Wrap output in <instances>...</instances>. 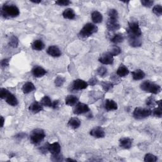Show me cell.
Returning <instances> with one entry per match:
<instances>
[{
    "label": "cell",
    "instance_id": "cell-35",
    "mask_svg": "<svg viewBox=\"0 0 162 162\" xmlns=\"http://www.w3.org/2000/svg\"><path fill=\"white\" fill-rule=\"evenodd\" d=\"M108 14V16H109V19L118 20V11L115 9H111V10H110Z\"/></svg>",
    "mask_w": 162,
    "mask_h": 162
},
{
    "label": "cell",
    "instance_id": "cell-39",
    "mask_svg": "<svg viewBox=\"0 0 162 162\" xmlns=\"http://www.w3.org/2000/svg\"><path fill=\"white\" fill-rule=\"evenodd\" d=\"M153 12L156 15L161 16L162 14V6L160 5H155L153 8Z\"/></svg>",
    "mask_w": 162,
    "mask_h": 162
},
{
    "label": "cell",
    "instance_id": "cell-47",
    "mask_svg": "<svg viewBox=\"0 0 162 162\" xmlns=\"http://www.w3.org/2000/svg\"><path fill=\"white\" fill-rule=\"evenodd\" d=\"M1 120H2V127H3V126H4L5 119H4V118H3L2 116L1 117Z\"/></svg>",
    "mask_w": 162,
    "mask_h": 162
},
{
    "label": "cell",
    "instance_id": "cell-12",
    "mask_svg": "<svg viewBox=\"0 0 162 162\" xmlns=\"http://www.w3.org/2000/svg\"><path fill=\"white\" fill-rule=\"evenodd\" d=\"M106 27L109 31L114 32L120 29V24L118 20L109 19L106 23Z\"/></svg>",
    "mask_w": 162,
    "mask_h": 162
},
{
    "label": "cell",
    "instance_id": "cell-26",
    "mask_svg": "<svg viewBox=\"0 0 162 162\" xmlns=\"http://www.w3.org/2000/svg\"><path fill=\"white\" fill-rule=\"evenodd\" d=\"M64 18L65 19H69V20H73L76 17V14H75V11L72 8H67L65 10L62 14Z\"/></svg>",
    "mask_w": 162,
    "mask_h": 162
},
{
    "label": "cell",
    "instance_id": "cell-18",
    "mask_svg": "<svg viewBox=\"0 0 162 162\" xmlns=\"http://www.w3.org/2000/svg\"><path fill=\"white\" fill-rule=\"evenodd\" d=\"M5 99L8 105L12 106H16L19 103L18 99H17L15 96L11 93H10L8 94V96L5 98Z\"/></svg>",
    "mask_w": 162,
    "mask_h": 162
},
{
    "label": "cell",
    "instance_id": "cell-38",
    "mask_svg": "<svg viewBox=\"0 0 162 162\" xmlns=\"http://www.w3.org/2000/svg\"><path fill=\"white\" fill-rule=\"evenodd\" d=\"M102 85L103 89L106 91L108 92L110 90H111L112 88H113V84L111 82H103L102 83Z\"/></svg>",
    "mask_w": 162,
    "mask_h": 162
},
{
    "label": "cell",
    "instance_id": "cell-8",
    "mask_svg": "<svg viewBox=\"0 0 162 162\" xmlns=\"http://www.w3.org/2000/svg\"><path fill=\"white\" fill-rule=\"evenodd\" d=\"M48 150L49 153H51L52 156H58L60 155L61 146L58 142H55L52 144L48 143Z\"/></svg>",
    "mask_w": 162,
    "mask_h": 162
},
{
    "label": "cell",
    "instance_id": "cell-19",
    "mask_svg": "<svg viewBox=\"0 0 162 162\" xmlns=\"http://www.w3.org/2000/svg\"><path fill=\"white\" fill-rule=\"evenodd\" d=\"M22 91L24 94H29L35 89V87L31 82H26L22 86Z\"/></svg>",
    "mask_w": 162,
    "mask_h": 162
},
{
    "label": "cell",
    "instance_id": "cell-45",
    "mask_svg": "<svg viewBox=\"0 0 162 162\" xmlns=\"http://www.w3.org/2000/svg\"><path fill=\"white\" fill-rule=\"evenodd\" d=\"M59 104L60 102L58 100H55L54 102H53V105H52V107L53 109H57L59 106Z\"/></svg>",
    "mask_w": 162,
    "mask_h": 162
},
{
    "label": "cell",
    "instance_id": "cell-7",
    "mask_svg": "<svg viewBox=\"0 0 162 162\" xmlns=\"http://www.w3.org/2000/svg\"><path fill=\"white\" fill-rule=\"evenodd\" d=\"M89 111V108L88 105L83 103H78L73 110V112L76 115H81Z\"/></svg>",
    "mask_w": 162,
    "mask_h": 162
},
{
    "label": "cell",
    "instance_id": "cell-4",
    "mask_svg": "<svg viewBox=\"0 0 162 162\" xmlns=\"http://www.w3.org/2000/svg\"><path fill=\"white\" fill-rule=\"evenodd\" d=\"M140 88L143 91L153 94H157L161 91L160 85L150 81L143 82L140 85Z\"/></svg>",
    "mask_w": 162,
    "mask_h": 162
},
{
    "label": "cell",
    "instance_id": "cell-41",
    "mask_svg": "<svg viewBox=\"0 0 162 162\" xmlns=\"http://www.w3.org/2000/svg\"><path fill=\"white\" fill-rule=\"evenodd\" d=\"M141 3L144 6L147 8H150L153 5L154 2L150 1V0H142V1H141Z\"/></svg>",
    "mask_w": 162,
    "mask_h": 162
},
{
    "label": "cell",
    "instance_id": "cell-2",
    "mask_svg": "<svg viewBox=\"0 0 162 162\" xmlns=\"http://www.w3.org/2000/svg\"><path fill=\"white\" fill-rule=\"evenodd\" d=\"M98 31V28L96 25L91 23H88L80 31L79 37L81 39H85L92 35L93 34L97 32Z\"/></svg>",
    "mask_w": 162,
    "mask_h": 162
},
{
    "label": "cell",
    "instance_id": "cell-11",
    "mask_svg": "<svg viewBox=\"0 0 162 162\" xmlns=\"http://www.w3.org/2000/svg\"><path fill=\"white\" fill-rule=\"evenodd\" d=\"M90 135L94 138H103L105 136V132L101 127H96L90 131Z\"/></svg>",
    "mask_w": 162,
    "mask_h": 162
},
{
    "label": "cell",
    "instance_id": "cell-48",
    "mask_svg": "<svg viewBox=\"0 0 162 162\" xmlns=\"http://www.w3.org/2000/svg\"><path fill=\"white\" fill-rule=\"evenodd\" d=\"M67 161H73V162H76L77 161L76 160H73V159H71V158H67L66 160H65Z\"/></svg>",
    "mask_w": 162,
    "mask_h": 162
},
{
    "label": "cell",
    "instance_id": "cell-3",
    "mask_svg": "<svg viewBox=\"0 0 162 162\" xmlns=\"http://www.w3.org/2000/svg\"><path fill=\"white\" fill-rule=\"evenodd\" d=\"M1 14L5 18H15L20 15V11L15 5H4L2 8Z\"/></svg>",
    "mask_w": 162,
    "mask_h": 162
},
{
    "label": "cell",
    "instance_id": "cell-13",
    "mask_svg": "<svg viewBox=\"0 0 162 162\" xmlns=\"http://www.w3.org/2000/svg\"><path fill=\"white\" fill-rule=\"evenodd\" d=\"M47 53L52 57H59L61 55V52L58 46H51L48 48Z\"/></svg>",
    "mask_w": 162,
    "mask_h": 162
},
{
    "label": "cell",
    "instance_id": "cell-34",
    "mask_svg": "<svg viewBox=\"0 0 162 162\" xmlns=\"http://www.w3.org/2000/svg\"><path fill=\"white\" fill-rule=\"evenodd\" d=\"M157 160H158L157 157L151 153L146 154L144 158V161L146 162H155Z\"/></svg>",
    "mask_w": 162,
    "mask_h": 162
},
{
    "label": "cell",
    "instance_id": "cell-30",
    "mask_svg": "<svg viewBox=\"0 0 162 162\" xmlns=\"http://www.w3.org/2000/svg\"><path fill=\"white\" fill-rule=\"evenodd\" d=\"M40 103L43 106H46V107H52L53 105V102L52 101V99H50L49 96H44L40 101Z\"/></svg>",
    "mask_w": 162,
    "mask_h": 162
},
{
    "label": "cell",
    "instance_id": "cell-43",
    "mask_svg": "<svg viewBox=\"0 0 162 162\" xmlns=\"http://www.w3.org/2000/svg\"><path fill=\"white\" fill-rule=\"evenodd\" d=\"M9 65V60L7 58L3 59L1 61V66L2 68H5Z\"/></svg>",
    "mask_w": 162,
    "mask_h": 162
},
{
    "label": "cell",
    "instance_id": "cell-32",
    "mask_svg": "<svg viewBox=\"0 0 162 162\" xmlns=\"http://www.w3.org/2000/svg\"><path fill=\"white\" fill-rule=\"evenodd\" d=\"M129 43L132 47H140L142 45V41L140 39H129Z\"/></svg>",
    "mask_w": 162,
    "mask_h": 162
},
{
    "label": "cell",
    "instance_id": "cell-16",
    "mask_svg": "<svg viewBox=\"0 0 162 162\" xmlns=\"http://www.w3.org/2000/svg\"><path fill=\"white\" fill-rule=\"evenodd\" d=\"M43 110V106L37 102H33L29 107V110L33 114H37Z\"/></svg>",
    "mask_w": 162,
    "mask_h": 162
},
{
    "label": "cell",
    "instance_id": "cell-10",
    "mask_svg": "<svg viewBox=\"0 0 162 162\" xmlns=\"http://www.w3.org/2000/svg\"><path fill=\"white\" fill-rule=\"evenodd\" d=\"M99 61L103 65H112L114 64V56H112L108 52L103 54L98 59Z\"/></svg>",
    "mask_w": 162,
    "mask_h": 162
},
{
    "label": "cell",
    "instance_id": "cell-1",
    "mask_svg": "<svg viewBox=\"0 0 162 162\" xmlns=\"http://www.w3.org/2000/svg\"><path fill=\"white\" fill-rule=\"evenodd\" d=\"M129 39H140L142 35L141 30L138 22L132 21L129 23V27L127 30Z\"/></svg>",
    "mask_w": 162,
    "mask_h": 162
},
{
    "label": "cell",
    "instance_id": "cell-22",
    "mask_svg": "<svg viewBox=\"0 0 162 162\" xmlns=\"http://www.w3.org/2000/svg\"><path fill=\"white\" fill-rule=\"evenodd\" d=\"M81 123V120L78 118L73 117V118H71L69 120L68 122V126L71 129H76L80 127Z\"/></svg>",
    "mask_w": 162,
    "mask_h": 162
},
{
    "label": "cell",
    "instance_id": "cell-15",
    "mask_svg": "<svg viewBox=\"0 0 162 162\" xmlns=\"http://www.w3.org/2000/svg\"><path fill=\"white\" fill-rule=\"evenodd\" d=\"M132 140L129 138H122L119 140V145L120 147L129 149L132 147Z\"/></svg>",
    "mask_w": 162,
    "mask_h": 162
},
{
    "label": "cell",
    "instance_id": "cell-20",
    "mask_svg": "<svg viewBox=\"0 0 162 162\" xmlns=\"http://www.w3.org/2000/svg\"><path fill=\"white\" fill-rule=\"evenodd\" d=\"M65 104L70 106L76 105L78 103L79 99L73 95H69L65 98Z\"/></svg>",
    "mask_w": 162,
    "mask_h": 162
},
{
    "label": "cell",
    "instance_id": "cell-27",
    "mask_svg": "<svg viewBox=\"0 0 162 162\" xmlns=\"http://www.w3.org/2000/svg\"><path fill=\"white\" fill-rule=\"evenodd\" d=\"M91 19L94 23H99L103 21V15L98 11H94L91 14Z\"/></svg>",
    "mask_w": 162,
    "mask_h": 162
},
{
    "label": "cell",
    "instance_id": "cell-21",
    "mask_svg": "<svg viewBox=\"0 0 162 162\" xmlns=\"http://www.w3.org/2000/svg\"><path fill=\"white\" fill-rule=\"evenodd\" d=\"M129 73V70L126 66L121 64L117 70V75L120 77H124Z\"/></svg>",
    "mask_w": 162,
    "mask_h": 162
},
{
    "label": "cell",
    "instance_id": "cell-29",
    "mask_svg": "<svg viewBox=\"0 0 162 162\" xmlns=\"http://www.w3.org/2000/svg\"><path fill=\"white\" fill-rule=\"evenodd\" d=\"M122 52V50L120 47H118V46L114 45L113 46H111L108 52V53L109 54H110L112 56H117L118 55H120Z\"/></svg>",
    "mask_w": 162,
    "mask_h": 162
},
{
    "label": "cell",
    "instance_id": "cell-44",
    "mask_svg": "<svg viewBox=\"0 0 162 162\" xmlns=\"http://www.w3.org/2000/svg\"><path fill=\"white\" fill-rule=\"evenodd\" d=\"M26 136V134H25V133H19L17 135H16L15 137V138H17V139H19V140L20 139L21 140L22 139L24 138Z\"/></svg>",
    "mask_w": 162,
    "mask_h": 162
},
{
    "label": "cell",
    "instance_id": "cell-6",
    "mask_svg": "<svg viewBox=\"0 0 162 162\" xmlns=\"http://www.w3.org/2000/svg\"><path fill=\"white\" fill-rule=\"evenodd\" d=\"M152 114V111L150 109L137 107L133 111V117L137 120H142L150 116Z\"/></svg>",
    "mask_w": 162,
    "mask_h": 162
},
{
    "label": "cell",
    "instance_id": "cell-46",
    "mask_svg": "<svg viewBox=\"0 0 162 162\" xmlns=\"http://www.w3.org/2000/svg\"><path fill=\"white\" fill-rule=\"evenodd\" d=\"M97 82H98V80H97V79H96L95 77L91 78V79L89 80V84L91 85H94L96 84Z\"/></svg>",
    "mask_w": 162,
    "mask_h": 162
},
{
    "label": "cell",
    "instance_id": "cell-49",
    "mask_svg": "<svg viewBox=\"0 0 162 162\" xmlns=\"http://www.w3.org/2000/svg\"><path fill=\"white\" fill-rule=\"evenodd\" d=\"M31 2L32 3H37V4H38V3H40L41 2V0H39V1H33V0H31Z\"/></svg>",
    "mask_w": 162,
    "mask_h": 162
},
{
    "label": "cell",
    "instance_id": "cell-9",
    "mask_svg": "<svg viewBox=\"0 0 162 162\" xmlns=\"http://www.w3.org/2000/svg\"><path fill=\"white\" fill-rule=\"evenodd\" d=\"M88 85L89 84L88 82H86L82 79H76L73 82L72 84V88L73 90H82L88 88Z\"/></svg>",
    "mask_w": 162,
    "mask_h": 162
},
{
    "label": "cell",
    "instance_id": "cell-33",
    "mask_svg": "<svg viewBox=\"0 0 162 162\" xmlns=\"http://www.w3.org/2000/svg\"><path fill=\"white\" fill-rule=\"evenodd\" d=\"M96 72L98 76H100L101 77H105L108 74V70L106 68L104 67H100L99 68H98Z\"/></svg>",
    "mask_w": 162,
    "mask_h": 162
},
{
    "label": "cell",
    "instance_id": "cell-31",
    "mask_svg": "<svg viewBox=\"0 0 162 162\" xmlns=\"http://www.w3.org/2000/svg\"><path fill=\"white\" fill-rule=\"evenodd\" d=\"M8 44L10 46L12 47V48H17L18 45H19V39L15 35L11 36L10 39Z\"/></svg>",
    "mask_w": 162,
    "mask_h": 162
},
{
    "label": "cell",
    "instance_id": "cell-5",
    "mask_svg": "<svg viewBox=\"0 0 162 162\" xmlns=\"http://www.w3.org/2000/svg\"><path fill=\"white\" fill-rule=\"evenodd\" d=\"M46 137V134L43 129H35L30 135V141L34 144H37L42 142Z\"/></svg>",
    "mask_w": 162,
    "mask_h": 162
},
{
    "label": "cell",
    "instance_id": "cell-25",
    "mask_svg": "<svg viewBox=\"0 0 162 162\" xmlns=\"http://www.w3.org/2000/svg\"><path fill=\"white\" fill-rule=\"evenodd\" d=\"M156 103L158 105V107L152 111V114L155 117L161 118L162 116V101H156Z\"/></svg>",
    "mask_w": 162,
    "mask_h": 162
},
{
    "label": "cell",
    "instance_id": "cell-36",
    "mask_svg": "<svg viewBox=\"0 0 162 162\" xmlns=\"http://www.w3.org/2000/svg\"><path fill=\"white\" fill-rule=\"evenodd\" d=\"M65 79L61 76H58L55 80V84L56 87H61L65 83Z\"/></svg>",
    "mask_w": 162,
    "mask_h": 162
},
{
    "label": "cell",
    "instance_id": "cell-14",
    "mask_svg": "<svg viewBox=\"0 0 162 162\" xmlns=\"http://www.w3.org/2000/svg\"><path fill=\"white\" fill-rule=\"evenodd\" d=\"M32 73L35 77L39 78V77H42L44 76H45L47 72L43 67H39V66H36L32 69Z\"/></svg>",
    "mask_w": 162,
    "mask_h": 162
},
{
    "label": "cell",
    "instance_id": "cell-42",
    "mask_svg": "<svg viewBox=\"0 0 162 162\" xmlns=\"http://www.w3.org/2000/svg\"><path fill=\"white\" fill-rule=\"evenodd\" d=\"M9 93H10L9 91H8L6 89L1 88V89H0V98H1L2 99H4Z\"/></svg>",
    "mask_w": 162,
    "mask_h": 162
},
{
    "label": "cell",
    "instance_id": "cell-40",
    "mask_svg": "<svg viewBox=\"0 0 162 162\" xmlns=\"http://www.w3.org/2000/svg\"><path fill=\"white\" fill-rule=\"evenodd\" d=\"M55 4L59 6H68L71 4V2L69 0H58L55 2Z\"/></svg>",
    "mask_w": 162,
    "mask_h": 162
},
{
    "label": "cell",
    "instance_id": "cell-23",
    "mask_svg": "<svg viewBox=\"0 0 162 162\" xmlns=\"http://www.w3.org/2000/svg\"><path fill=\"white\" fill-rule=\"evenodd\" d=\"M31 47L32 48V49L35 51H41L45 47V44L43 42L42 40L40 39H37L35 40L31 45Z\"/></svg>",
    "mask_w": 162,
    "mask_h": 162
},
{
    "label": "cell",
    "instance_id": "cell-28",
    "mask_svg": "<svg viewBox=\"0 0 162 162\" xmlns=\"http://www.w3.org/2000/svg\"><path fill=\"white\" fill-rule=\"evenodd\" d=\"M123 40H124V36L121 33H118V34L114 35V36L112 37L110 39L111 42H112L114 44L121 43L123 41Z\"/></svg>",
    "mask_w": 162,
    "mask_h": 162
},
{
    "label": "cell",
    "instance_id": "cell-37",
    "mask_svg": "<svg viewBox=\"0 0 162 162\" xmlns=\"http://www.w3.org/2000/svg\"><path fill=\"white\" fill-rule=\"evenodd\" d=\"M156 101L155 100V99L153 96H150L146 99V104L149 107H154L155 106V105H156Z\"/></svg>",
    "mask_w": 162,
    "mask_h": 162
},
{
    "label": "cell",
    "instance_id": "cell-17",
    "mask_svg": "<svg viewBox=\"0 0 162 162\" xmlns=\"http://www.w3.org/2000/svg\"><path fill=\"white\" fill-rule=\"evenodd\" d=\"M105 108L107 111H113L117 110L118 105L117 103L113 99H108L105 101Z\"/></svg>",
    "mask_w": 162,
    "mask_h": 162
},
{
    "label": "cell",
    "instance_id": "cell-24",
    "mask_svg": "<svg viewBox=\"0 0 162 162\" xmlns=\"http://www.w3.org/2000/svg\"><path fill=\"white\" fill-rule=\"evenodd\" d=\"M132 75L133 79L135 81L142 80L146 76L145 73L142 70L140 69H138L133 71L132 72Z\"/></svg>",
    "mask_w": 162,
    "mask_h": 162
}]
</instances>
